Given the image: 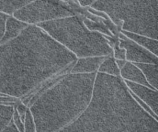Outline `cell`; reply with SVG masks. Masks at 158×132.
<instances>
[{"label":"cell","instance_id":"cell-1","mask_svg":"<svg viewBox=\"0 0 158 132\" xmlns=\"http://www.w3.org/2000/svg\"><path fill=\"white\" fill-rule=\"evenodd\" d=\"M40 29L27 25L16 37L0 44V94L19 98L31 84V54Z\"/></svg>","mask_w":158,"mask_h":132},{"label":"cell","instance_id":"cell-2","mask_svg":"<svg viewBox=\"0 0 158 132\" xmlns=\"http://www.w3.org/2000/svg\"><path fill=\"white\" fill-rule=\"evenodd\" d=\"M93 7L107 12L122 29L156 36L157 0H98Z\"/></svg>","mask_w":158,"mask_h":132},{"label":"cell","instance_id":"cell-3","mask_svg":"<svg viewBox=\"0 0 158 132\" xmlns=\"http://www.w3.org/2000/svg\"><path fill=\"white\" fill-rule=\"evenodd\" d=\"M69 14L66 9L57 4L47 1L37 0L32 1L22 6L12 15L28 24L60 17Z\"/></svg>","mask_w":158,"mask_h":132},{"label":"cell","instance_id":"cell-4","mask_svg":"<svg viewBox=\"0 0 158 132\" xmlns=\"http://www.w3.org/2000/svg\"><path fill=\"white\" fill-rule=\"evenodd\" d=\"M27 25V24L19 20L13 15H9L6 22L5 30L0 40V44L16 37Z\"/></svg>","mask_w":158,"mask_h":132},{"label":"cell","instance_id":"cell-5","mask_svg":"<svg viewBox=\"0 0 158 132\" xmlns=\"http://www.w3.org/2000/svg\"><path fill=\"white\" fill-rule=\"evenodd\" d=\"M33 0H0V12L12 15L13 13Z\"/></svg>","mask_w":158,"mask_h":132},{"label":"cell","instance_id":"cell-6","mask_svg":"<svg viewBox=\"0 0 158 132\" xmlns=\"http://www.w3.org/2000/svg\"><path fill=\"white\" fill-rule=\"evenodd\" d=\"M14 110L12 104L0 103V132L11 121Z\"/></svg>","mask_w":158,"mask_h":132},{"label":"cell","instance_id":"cell-7","mask_svg":"<svg viewBox=\"0 0 158 132\" xmlns=\"http://www.w3.org/2000/svg\"><path fill=\"white\" fill-rule=\"evenodd\" d=\"M12 120L14 123L15 124V125L16 126L17 128L18 129L19 131H25L23 123L21 120L20 117L19 115V114L18 113V112H17V110L15 109V108H14Z\"/></svg>","mask_w":158,"mask_h":132},{"label":"cell","instance_id":"cell-8","mask_svg":"<svg viewBox=\"0 0 158 132\" xmlns=\"http://www.w3.org/2000/svg\"><path fill=\"white\" fill-rule=\"evenodd\" d=\"M8 16H9V15L0 12V40H1V38L4 35L6 22L7 18L8 17Z\"/></svg>","mask_w":158,"mask_h":132},{"label":"cell","instance_id":"cell-9","mask_svg":"<svg viewBox=\"0 0 158 132\" xmlns=\"http://www.w3.org/2000/svg\"><path fill=\"white\" fill-rule=\"evenodd\" d=\"M2 131H19L12 120L4 128Z\"/></svg>","mask_w":158,"mask_h":132},{"label":"cell","instance_id":"cell-10","mask_svg":"<svg viewBox=\"0 0 158 132\" xmlns=\"http://www.w3.org/2000/svg\"><path fill=\"white\" fill-rule=\"evenodd\" d=\"M78 2H80V4H90L93 1H94V0H77Z\"/></svg>","mask_w":158,"mask_h":132}]
</instances>
